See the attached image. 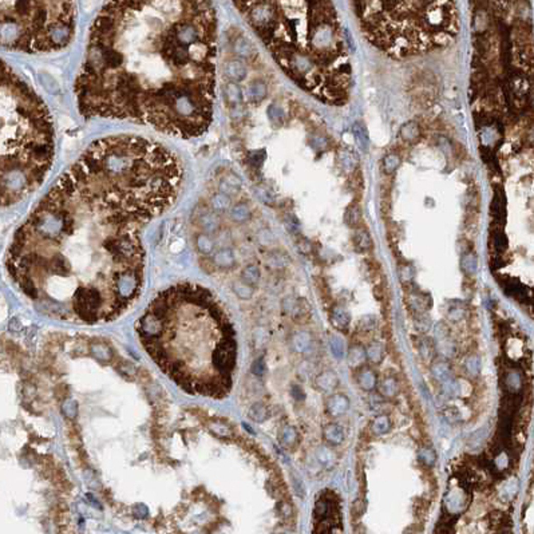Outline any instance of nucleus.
Returning <instances> with one entry per match:
<instances>
[{
  "instance_id": "obj_1",
  "label": "nucleus",
  "mask_w": 534,
  "mask_h": 534,
  "mask_svg": "<svg viewBox=\"0 0 534 534\" xmlns=\"http://www.w3.org/2000/svg\"><path fill=\"white\" fill-rule=\"evenodd\" d=\"M182 181L181 161L161 143L98 139L15 232L8 273L46 316L115 320L142 289L143 229L176 202Z\"/></svg>"
},
{
  "instance_id": "obj_2",
  "label": "nucleus",
  "mask_w": 534,
  "mask_h": 534,
  "mask_svg": "<svg viewBox=\"0 0 534 534\" xmlns=\"http://www.w3.org/2000/svg\"><path fill=\"white\" fill-rule=\"evenodd\" d=\"M217 23L212 0H106L75 79L79 111L181 138L213 119Z\"/></svg>"
},
{
  "instance_id": "obj_3",
  "label": "nucleus",
  "mask_w": 534,
  "mask_h": 534,
  "mask_svg": "<svg viewBox=\"0 0 534 534\" xmlns=\"http://www.w3.org/2000/svg\"><path fill=\"white\" fill-rule=\"evenodd\" d=\"M136 331L147 355L181 390L215 399L228 395L237 343L212 292L190 283L160 292Z\"/></svg>"
},
{
  "instance_id": "obj_4",
  "label": "nucleus",
  "mask_w": 534,
  "mask_h": 534,
  "mask_svg": "<svg viewBox=\"0 0 534 534\" xmlns=\"http://www.w3.org/2000/svg\"><path fill=\"white\" fill-rule=\"evenodd\" d=\"M55 154L49 109L0 59V206L22 201L43 184Z\"/></svg>"
},
{
  "instance_id": "obj_5",
  "label": "nucleus",
  "mask_w": 534,
  "mask_h": 534,
  "mask_svg": "<svg viewBox=\"0 0 534 534\" xmlns=\"http://www.w3.org/2000/svg\"><path fill=\"white\" fill-rule=\"evenodd\" d=\"M75 31L74 0H0V49L52 52Z\"/></svg>"
},
{
  "instance_id": "obj_6",
  "label": "nucleus",
  "mask_w": 534,
  "mask_h": 534,
  "mask_svg": "<svg viewBox=\"0 0 534 534\" xmlns=\"http://www.w3.org/2000/svg\"><path fill=\"white\" fill-rule=\"evenodd\" d=\"M351 400L343 392H332L326 400V411L331 418H340L350 411Z\"/></svg>"
},
{
  "instance_id": "obj_7",
  "label": "nucleus",
  "mask_w": 534,
  "mask_h": 534,
  "mask_svg": "<svg viewBox=\"0 0 534 534\" xmlns=\"http://www.w3.org/2000/svg\"><path fill=\"white\" fill-rule=\"evenodd\" d=\"M313 385H315V389L319 392L323 394H332L335 392V390L339 387L340 380L337 374L333 370H323L322 372L315 376V380H313Z\"/></svg>"
},
{
  "instance_id": "obj_8",
  "label": "nucleus",
  "mask_w": 534,
  "mask_h": 534,
  "mask_svg": "<svg viewBox=\"0 0 534 534\" xmlns=\"http://www.w3.org/2000/svg\"><path fill=\"white\" fill-rule=\"evenodd\" d=\"M355 371H356V374H355L356 385L359 386L363 391L371 392L374 391V390H376L379 376L371 366H361V367H359L357 370H355Z\"/></svg>"
},
{
  "instance_id": "obj_9",
  "label": "nucleus",
  "mask_w": 534,
  "mask_h": 534,
  "mask_svg": "<svg viewBox=\"0 0 534 534\" xmlns=\"http://www.w3.org/2000/svg\"><path fill=\"white\" fill-rule=\"evenodd\" d=\"M289 346H291V350L296 354H308L313 347L312 333L305 330L296 331L289 337Z\"/></svg>"
},
{
  "instance_id": "obj_10",
  "label": "nucleus",
  "mask_w": 534,
  "mask_h": 534,
  "mask_svg": "<svg viewBox=\"0 0 534 534\" xmlns=\"http://www.w3.org/2000/svg\"><path fill=\"white\" fill-rule=\"evenodd\" d=\"M322 435L324 442H326L327 444L332 446V447L340 446V444L344 442V439H346L344 427L341 426V424L336 423V422H331V423H327L326 426L323 427Z\"/></svg>"
},
{
  "instance_id": "obj_11",
  "label": "nucleus",
  "mask_w": 534,
  "mask_h": 534,
  "mask_svg": "<svg viewBox=\"0 0 534 534\" xmlns=\"http://www.w3.org/2000/svg\"><path fill=\"white\" fill-rule=\"evenodd\" d=\"M330 322L337 331H347L351 326V313L343 305H335L331 311Z\"/></svg>"
},
{
  "instance_id": "obj_12",
  "label": "nucleus",
  "mask_w": 534,
  "mask_h": 534,
  "mask_svg": "<svg viewBox=\"0 0 534 534\" xmlns=\"http://www.w3.org/2000/svg\"><path fill=\"white\" fill-rule=\"evenodd\" d=\"M346 357H347L348 367H350L351 370H357V368L365 366L366 363H367L366 347L360 343L351 344L350 347H348L347 352H346Z\"/></svg>"
},
{
  "instance_id": "obj_13",
  "label": "nucleus",
  "mask_w": 534,
  "mask_h": 534,
  "mask_svg": "<svg viewBox=\"0 0 534 534\" xmlns=\"http://www.w3.org/2000/svg\"><path fill=\"white\" fill-rule=\"evenodd\" d=\"M376 390H378L379 395L385 399H394L398 396L399 391H400V385H399V380L396 376H385L381 380L378 381V386H376Z\"/></svg>"
},
{
  "instance_id": "obj_14",
  "label": "nucleus",
  "mask_w": 534,
  "mask_h": 534,
  "mask_svg": "<svg viewBox=\"0 0 534 534\" xmlns=\"http://www.w3.org/2000/svg\"><path fill=\"white\" fill-rule=\"evenodd\" d=\"M352 243H354L356 252H359V253H367L374 248L371 233L368 232V229L363 228V226H359V228L355 229Z\"/></svg>"
},
{
  "instance_id": "obj_15",
  "label": "nucleus",
  "mask_w": 534,
  "mask_h": 534,
  "mask_svg": "<svg viewBox=\"0 0 534 534\" xmlns=\"http://www.w3.org/2000/svg\"><path fill=\"white\" fill-rule=\"evenodd\" d=\"M279 442L283 447L288 448V450L296 447L300 442V433L295 426L287 424L279 433Z\"/></svg>"
},
{
  "instance_id": "obj_16",
  "label": "nucleus",
  "mask_w": 534,
  "mask_h": 534,
  "mask_svg": "<svg viewBox=\"0 0 534 534\" xmlns=\"http://www.w3.org/2000/svg\"><path fill=\"white\" fill-rule=\"evenodd\" d=\"M225 74L230 82H236V83H239V82H241V80L245 79L246 74H248L246 65L241 59L229 60L225 66Z\"/></svg>"
},
{
  "instance_id": "obj_17",
  "label": "nucleus",
  "mask_w": 534,
  "mask_h": 534,
  "mask_svg": "<svg viewBox=\"0 0 534 534\" xmlns=\"http://www.w3.org/2000/svg\"><path fill=\"white\" fill-rule=\"evenodd\" d=\"M430 372L435 380L443 383L451 378V366L444 359H437L430 365Z\"/></svg>"
},
{
  "instance_id": "obj_18",
  "label": "nucleus",
  "mask_w": 534,
  "mask_h": 534,
  "mask_svg": "<svg viewBox=\"0 0 534 534\" xmlns=\"http://www.w3.org/2000/svg\"><path fill=\"white\" fill-rule=\"evenodd\" d=\"M265 263H267V267L273 271H281L291 264V259L283 250H272L268 253Z\"/></svg>"
},
{
  "instance_id": "obj_19",
  "label": "nucleus",
  "mask_w": 534,
  "mask_h": 534,
  "mask_svg": "<svg viewBox=\"0 0 534 534\" xmlns=\"http://www.w3.org/2000/svg\"><path fill=\"white\" fill-rule=\"evenodd\" d=\"M503 387H505L506 392H509L510 395L518 394V392L522 390V387H524L522 375L518 371H514V370L506 372L505 378H503Z\"/></svg>"
},
{
  "instance_id": "obj_20",
  "label": "nucleus",
  "mask_w": 534,
  "mask_h": 534,
  "mask_svg": "<svg viewBox=\"0 0 534 534\" xmlns=\"http://www.w3.org/2000/svg\"><path fill=\"white\" fill-rule=\"evenodd\" d=\"M344 222H346V225L352 229H356L359 228V226H361V224H363V212H361L360 205L356 204V202H352V204L346 209V213H344Z\"/></svg>"
},
{
  "instance_id": "obj_21",
  "label": "nucleus",
  "mask_w": 534,
  "mask_h": 534,
  "mask_svg": "<svg viewBox=\"0 0 534 534\" xmlns=\"http://www.w3.org/2000/svg\"><path fill=\"white\" fill-rule=\"evenodd\" d=\"M366 356H367V363L374 366L380 365L381 361L385 360L386 351L383 344L379 341H371L366 346Z\"/></svg>"
},
{
  "instance_id": "obj_22",
  "label": "nucleus",
  "mask_w": 534,
  "mask_h": 534,
  "mask_svg": "<svg viewBox=\"0 0 534 534\" xmlns=\"http://www.w3.org/2000/svg\"><path fill=\"white\" fill-rule=\"evenodd\" d=\"M392 422L390 419L389 415L386 414H380V415L375 416L374 419L371 420V424H370V430H371L372 435L375 437H380V435H385V434L389 433L391 430Z\"/></svg>"
},
{
  "instance_id": "obj_23",
  "label": "nucleus",
  "mask_w": 534,
  "mask_h": 534,
  "mask_svg": "<svg viewBox=\"0 0 534 534\" xmlns=\"http://www.w3.org/2000/svg\"><path fill=\"white\" fill-rule=\"evenodd\" d=\"M399 134L402 137V139L407 143H415L418 139L420 138V127L419 125L414 121L406 122L404 125H402L400 130H399Z\"/></svg>"
},
{
  "instance_id": "obj_24",
  "label": "nucleus",
  "mask_w": 534,
  "mask_h": 534,
  "mask_svg": "<svg viewBox=\"0 0 534 534\" xmlns=\"http://www.w3.org/2000/svg\"><path fill=\"white\" fill-rule=\"evenodd\" d=\"M229 216L234 222L243 224V222L249 221L250 217H252V210H250V208L245 202H239V204L230 206Z\"/></svg>"
},
{
  "instance_id": "obj_25",
  "label": "nucleus",
  "mask_w": 534,
  "mask_h": 534,
  "mask_svg": "<svg viewBox=\"0 0 534 534\" xmlns=\"http://www.w3.org/2000/svg\"><path fill=\"white\" fill-rule=\"evenodd\" d=\"M459 267H461V271L466 276H474L477 271H478V257H477V254L473 253V252H466V253L462 254Z\"/></svg>"
},
{
  "instance_id": "obj_26",
  "label": "nucleus",
  "mask_w": 534,
  "mask_h": 534,
  "mask_svg": "<svg viewBox=\"0 0 534 534\" xmlns=\"http://www.w3.org/2000/svg\"><path fill=\"white\" fill-rule=\"evenodd\" d=\"M268 94V87L267 84L264 83L263 80H253L252 83L248 87V95H249V99L253 103H260L265 99Z\"/></svg>"
},
{
  "instance_id": "obj_27",
  "label": "nucleus",
  "mask_w": 534,
  "mask_h": 534,
  "mask_svg": "<svg viewBox=\"0 0 534 534\" xmlns=\"http://www.w3.org/2000/svg\"><path fill=\"white\" fill-rule=\"evenodd\" d=\"M315 455L316 461L319 462L322 466H326V467L331 466L333 462L336 461V454H335V451L332 450V446H330V444L319 446Z\"/></svg>"
},
{
  "instance_id": "obj_28",
  "label": "nucleus",
  "mask_w": 534,
  "mask_h": 534,
  "mask_svg": "<svg viewBox=\"0 0 534 534\" xmlns=\"http://www.w3.org/2000/svg\"><path fill=\"white\" fill-rule=\"evenodd\" d=\"M291 315L293 316L296 323H304V320H308L309 315H311V308H309L308 303L305 302L304 298H296Z\"/></svg>"
},
{
  "instance_id": "obj_29",
  "label": "nucleus",
  "mask_w": 534,
  "mask_h": 534,
  "mask_svg": "<svg viewBox=\"0 0 534 534\" xmlns=\"http://www.w3.org/2000/svg\"><path fill=\"white\" fill-rule=\"evenodd\" d=\"M261 279V271L260 268L254 265V264H249L246 265L245 268L241 272V280L245 283V284L250 285V287H256L259 284V281Z\"/></svg>"
},
{
  "instance_id": "obj_30",
  "label": "nucleus",
  "mask_w": 534,
  "mask_h": 534,
  "mask_svg": "<svg viewBox=\"0 0 534 534\" xmlns=\"http://www.w3.org/2000/svg\"><path fill=\"white\" fill-rule=\"evenodd\" d=\"M400 163H402V158H400L399 154H396V153H389V154H386V156L383 157L381 167H383V172H385L386 174L391 176V174H394L396 170L399 169Z\"/></svg>"
},
{
  "instance_id": "obj_31",
  "label": "nucleus",
  "mask_w": 534,
  "mask_h": 534,
  "mask_svg": "<svg viewBox=\"0 0 534 534\" xmlns=\"http://www.w3.org/2000/svg\"><path fill=\"white\" fill-rule=\"evenodd\" d=\"M225 97L229 104L237 106L243 103V91L236 82H229L225 87Z\"/></svg>"
},
{
  "instance_id": "obj_32",
  "label": "nucleus",
  "mask_w": 534,
  "mask_h": 534,
  "mask_svg": "<svg viewBox=\"0 0 534 534\" xmlns=\"http://www.w3.org/2000/svg\"><path fill=\"white\" fill-rule=\"evenodd\" d=\"M215 263L217 267L220 268H232L236 263V259H234V253H233L232 249H221L220 252L215 254Z\"/></svg>"
},
{
  "instance_id": "obj_33",
  "label": "nucleus",
  "mask_w": 534,
  "mask_h": 534,
  "mask_svg": "<svg viewBox=\"0 0 534 534\" xmlns=\"http://www.w3.org/2000/svg\"><path fill=\"white\" fill-rule=\"evenodd\" d=\"M240 187H241V182H240L239 178L234 177V176L225 177L220 182V191L224 193V195L229 196V197L236 195L237 191L240 190Z\"/></svg>"
},
{
  "instance_id": "obj_34",
  "label": "nucleus",
  "mask_w": 534,
  "mask_h": 534,
  "mask_svg": "<svg viewBox=\"0 0 534 534\" xmlns=\"http://www.w3.org/2000/svg\"><path fill=\"white\" fill-rule=\"evenodd\" d=\"M210 205L215 212H226L232 206V198L224 193H216L210 200Z\"/></svg>"
},
{
  "instance_id": "obj_35",
  "label": "nucleus",
  "mask_w": 534,
  "mask_h": 534,
  "mask_svg": "<svg viewBox=\"0 0 534 534\" xmlns=\"http://www.w3.org/2000/svg\"><path fill=\"white\" fill-rule=\"evenodd\" d=\"M416 457H418V461H419L422 465L426 466V467H433V466L435 465L438 458L437 451L434 450L433 447H420L419 450H418Z\"/></svg>"
},
{
  "instance_id": "obj_36",
  "label": "nucleus",
  "mask_w": 534,
  "mask_h": 534,
  "mask_svg": "<svg viewBox=\"0 0 534 534\" xmlns=\"http://www.w3.org/2000/svg\"><path fill=\"white\" fill-rule=\"evenodd\" d=\"M481 357L478 355H468L463 361V368L470 376H478L481 374Z\"/></svg>"
},
{
  "instance_id": "obj_37",
  "label": "nucleus",
  "mask_w": 534,
  "mask_h": 534,
  "mask_svg": "<svg viewBox=\"0 0 534 534\" xmlns=\"http://www.w3.org/2000/svg\"><path fill=\"white\" fill-rule=\"evenodd\" d=\"M269 413H268L267 406L264 403H254L253 406L250 407L249 410V418L257 423H263L264 420L268 419Z\"/></svg>"
},
{
  "instance_id": "obj_38",
  "label": "nucleus",
  "mask_w": 534,
  "mask_h": 534,
  "mask_svg": "<svg viewBox=\"0 0 534 534\" xmlns=\"http://www.w3.org/2000/svg\"><path fill=\"white\" fill-rule=\"evenodd\" d=\"M234 52L240 58L246 59V58H250L253 54V46L250 45L249 40H246L245 38H239L234 43Z\"/></svg>"
},
{
  "instance_id": "obj_39",
  "label": "nucleus",
  "mask_w": 534,
  "mask_h": 534,
  "mask_svg": "<svg viewBox=\"0 0 534 534\" xmlns=\"http://www.w3.org/2000/svg\"><path fill=\"white\" fill-rule=\"evenodd\" d=\"M330 348L332 355L336 359H343L344 355H346V347H344V341L343 339L337 335H331L330 336Z\"/></svg>"
},
{
  "instance_id": "obj_40",
  "label": "nucleus",
  "mask_w": 534,
  "mask_h": 534,
  "mask_svg": "<svg viewBox=\"0 0 534 534\" xmlns=\"http://www.w3.org/2000/svg\"><path fill=\"white\" fill-rule=\"evenodd\" d=\"M330 501H327V500H319L317 502L315 503V509H313V517H315V520H319V521H324L326 518H328V516H330Z\"/></svg>"
},
{
  "instance_id": "obj_41",
  "label": "nucleus",
  "mask_w": 534,
  "mask_h": 534,
  "mask_svg": "<svg viewBox=\"0 0 534 534\" xmlns=\"http://www.w3.org/2000/svg\"><path fill=\"white\" fill-rule=\"evenodd\" d=\"M233 288H234L236 295L239 296L240 298H243V300H248V298H250L253 296V287L245 284L243 280L234 283Z\"/></svg>"
},
{
  "instance_id": "obj_42",
  "label": "nucleus",
  "mask_w": 534,
  "mask_h": 534,
  "mask_svg": "<svg viewBox=\"0 0 534 534\" xmlns=\"http://www.w3.org/2000/svg\"><path fill=\"white\" fill-rule=\"evenodd\" d=\"M201 222H202V225H204V228L206 229V230H209V232H213V230H216V229L219 228V225H220L219 217H217V215L213 212L205 213V215L201 217Z\"/></svg>"
},
{
  "instance_id": "obj_43",
  "label": "nucleus",
  "mask_w": 534,
  "mask_h": 534,
  "mask_svg": "<svg viewBox=\"0 0 534 534\" xmlns=\"http://www.w3.org/2000/svg\"><path fill=\"white\" fill-rule=\"evenodd\" d=\"M268 117L272 121V123H274L276 126H280L283 123V118H284L283 109L279 104H271L269 109H268Z\"/></svg>"
},
{
  "instance_id": "obj_44",
  "label": "nucleus",
  "mask_w": 534,
  "mask_h": 534,
  "mask_svg": "<svg viewBox=\"0 0 534 534\" xmlns=\"http://www.w3.org/2000/svg\"><path fill=\"white\" fill-rule=\"evenodd\" d=\"M197 246L200 252H202L204 254H209L215 248V243L206 234H200L197 237Z\"/></svg>"
},
{
  "instance_id": "obj_45",
  "label": "nucleus",
  "mask_w": 534,
  "mask_h": 534,
  "mask_svg": "<svg viewBox=\"0 0 534 534\" xmlns=\"http://www.w3.org/2000/svg\"><path fill=\"white\" fill-rule=\"evenodd\" d=\"M465 315H466V309L462 308L459 304H454V305H451L450 308H448L447 319L453 323H458V322H461V320L465 317Z\"/></svg>"
},
{
  "instance_id": "obj_46",
  "label": "nucleus",
  "mask_w": 534,
  "mask_h": 534,
  "mask_svg": "<svg viewBox=\"0 0 534 534\" xmlns=\"http://www.w3.org/2000/svg\"><path fill=\"white\" fill-rule=\"evenodd\" d=\"M354 133L356 134L355 136V138H356V141L359 142V145H360L361 149H367V145H368V138L367 136L365 134V127L360 125V123H356L354 127Z\"/></svg>"
},
{
  "instance_id": "obj_47",
  "label": "nucleus",
  "mask_w": 534,
  "mask_h": 534,
  "mask_svg": "<svg viewBox=\"0 0 534 534\" xmlns=\"http://www.w3.org/2000/svg\"><path fill=\"white\" fill-rule=\"evenodd\" d=\"M434 351V343H431V340L423 339L419 343V354L423 359H429L430 355L433 354Z\"/></svg>"
},
{
  "instance_id": "obj_48",
  "label": "nucleus",
  "mask_w": 534,
  "mask_h": 534,
  "mask_svg": "<svg viewBox=\"0 0 534 534\" xmlns=\"http://www.w3.org/2000/svg\"><path fill=\"white\" fill-rule=\"evenodd\" d=\"M291 395L296 402H304L305 399H307V392L300 385L291 386Z\"/></svg>"
},
{
  "instance_id": "obj_49",
  "label": "nucleus",
  "mask_w": 534,
  "mask_h": 534,
  "mask_svg": "<svg viewBox=\"0 0 534 534\" xmlns=\"http://www.w3.org/2000/svg\"><path fill=\"white\" fill-rule=\"evenodd\" d=\"M442 415H443L444 418L450 422V423H455V422H458L459 418H461V415H459V411L457 410V407H447V409L442 411Z\"/></svg>"
},
{
  "instance_id": "obj_50",
  "label": "nucleus",
  "mask_w": 534,
  "mask_h": 534,
  "mask_svg": "<svg viewBox=\"0 0 534 534\" xmlns=\"http://www.w3.org/2000/svg\"><path fill=\"white\" fill-rule=\"evenodd\" d=\"M352 516L354 517H361L366 511V502L361 500H356L352 505Z\"/></svg>"
},
{
  "instance_id": "obj_51",
  "label": "nucleus",
  "mask_w": 534,
  "mask_h": 534,
  "mask_svg": "<svg viewBox=\"0 0 534 534\" xmlns=\"http://www.w3.org/2000/svg\"><path fill=\"white\" fill-rule=\"evenodd\" d=\"M297 249L300 253L303 254H309L311 252H312V244H311V241L307 239H303L302 241H298L297 244Z\"/></svg>"
},
{
  "instance_id": "obj_52",
  "label": "nucleus",
  "mask_w": 534,
  "mask_h": 534,
  "mask_svg": "<svg viewBox=\"0 0 534 534\" xmlns=\"http://www.w3.org/2000/svg\"><path fill=\"white\" fill-rule=\"evenodd\" d=\"M252 372H253L254 375H257V376H261V375L265 372V365H264L263 357H260V359H257V360L254 361L253 366H252Z\"/></svg>"
},
{
  "instance_id": "obj_53",
  "label": "nucleus",
  "mask_w": 534,
  "mask_h": 534,
  "mask_svg": "<svg viewBox=\"0 0 534 534\" xmlns=\"http://www.w3.org/2000/svg\"><path fill=\"white\" fill-rule=\"evenodd\" d=\"M494 244H496V248L498 250L506 249L507 240L506 237H505V234H497V236L494 237Z\"/></svg>"
},
{
  "instance_id": "obj_54",
  "label": "nucleus",
  "mask_w": 534,
  "mask_h": 534,
  "mask_svg": "<svg viewBox=\"0 0 534 534\" xmlns=\"http://www.w3.org/2000/svg\"><path fill=\"white\" fill-rule=\"evenodd\" d=\"M293 485H295L296 493H297L298 496L304 497L305 496V487H304V483H303L302 479L297 478V477H293Z\"/></svg>"
},
{
  "instance_id": "obj_55",
  "label": "nucleus",
  "mask_w": 534,
  "mask_h": 534,
  "mask_svg": "<svg viewBox=\"0 0 534 534\" xmlns=\"http://www.w3.org/2000/svg\"><path fill=\"white\" fill-rule=\"evenodd\" d=\"M279 511H280V513L283 514L284 517H289V516H291V513H292L291 505H289V503H287V502H281L280 506H279Z\"/></svg>"
}]
</instances>
